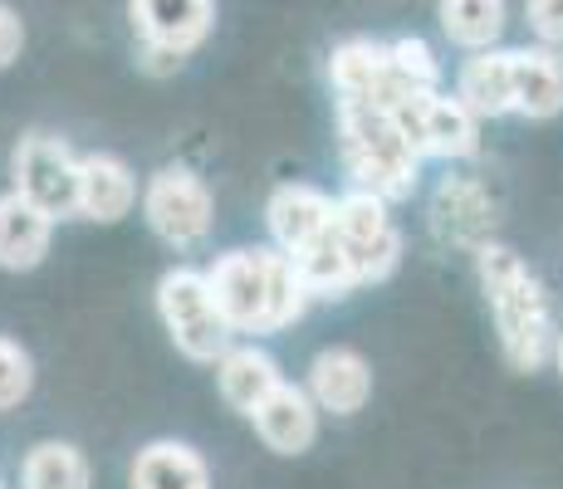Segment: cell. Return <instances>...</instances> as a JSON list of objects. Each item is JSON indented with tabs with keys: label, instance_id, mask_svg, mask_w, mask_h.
Masks as SVG:
<instances>
[{
	"label": "cell",
	"instance_id": "1",
	"mask_svg": "<svg viewBox=\"0 0 563 489\" xmlns=\"http://www.w3.org/2000/svg\"><path fill=\"white\" fill-rule=\"evenodd\" d=\"M206 279H211L216 309L235 333H279L305 319L313 299L285 249H231L206 269Z\"/></svg>",
	"mask_w": 563,
	"mask_h": 489
},
{
	"label": "cell",
	"instance_id": "2",
	"mask_svg": "<svg viewBox=\"0 0 563 489\" xmlns=\"http://www.w3.org/2000/svg\"><path fill=\"white\" fill-rule=\"evenodd\" d=\"M475 269H481L485 299H490L495 329H500L505 357L519 373H534L554 357V319H549V299L539 289V279L529 275V265L515 255L510 245L485 241L475 249Z\"/></svg>",
	"mask_w": 563,
	"mask_h": 489
},
{
	"label": "cell",
	"instance_id": "3",
	"mask_svg": "<svg viewBox=\"0 0 563 489\" xmlns=\"http://www.w3.org/2000/svg\"><path fill=\"white\" fill-rule=\"evenodd\" d=\"M339 147L353 187L377 191L387 201H402L417 187L421 152L393 123V113L377 103H339Z\"/></svg>",
	"mask_w": 563,
	"mask_h": 489
},
{
	"label": "cell",
	"instance_id": "4",
	"mask_svg": "<svg viewBox=\"0 0 563 489\" xmlns=\"http://www.w3.org/2000/svg\"><path fill=\"white\" fill-rule=\"evenodd\" d=\"M157 309L167 323L177 353H187L191 363H221L231 353L235 329L225 323V313L216 309V293L206 269H172L157 285Z\"/></svg>",
	"mask_w": 563,
	"mask_h": 489
},
{
	"label": "cell",
	"instance_id": "5",
	"mask_svg": "<svg viewBox=\"0 0 563 489\" xmlns=\"http://www.w3.org/2000/svg\"><path fill=\"white\" fill-rule=\"evenodd\" d=\"M333 235H339L343 255H349L358 285H377L397 269L402 259V235H397L393 215H387V196L353 187L333 205Z\"/></svg>",
	"mask_w": 563,
	"mask_h": 489
},
{
	"label": "cell",
	"instance_id": "6",
	"mask_svg": "<svg viewBox=\"0 0 563 489\" xmlns=\"http://www.w3.org/2000/svg\"><path fill=\"white\" fill-rule=\"evenodd\" d=\"M143 215L167 245L187 249L211 235L216 201L201 177H191V171H181V167H162L143 187Z\"/></svg>",
	"mask_w": 563,
	"mask_h": 489
},
{
	"label": "cell",
	"instance_id": "7",
	"mask_svg": "<svg viewBox=\"0 0 563 489\" xmlns=\"http://www.w3.org/2000/svg\"><path fill=\"white\" fill-rule=\"evenodd\" d=\"M15 191L30 196L54 221L79 215V157L54 133H30L15 147Z\"/></svg>",
	"mask_w": 563,
	"mask_h": 489
},
{
	"label": "cell",
	"instance_id": "8",
	"mask_svg": "<svg viewBox=\"0 0 563 489\" xmlns=\"http://www.w3.org/2000/svg\"><path fill=\"white\" fill-rule=\"evenodd\" d=\"M260 441L279 455H305L313 441H319V401L309 397L305 387L279 382L265 401L251 411Z\"/></svg>",
	"mask_w": 563,
	"mask_h": 489
},
{
	"label": "cell",
	"instance_id": "9",
	"mask_svg": "<svg viewBox=\"0 0 563 489\" xmlns=\"http://www.w3.org/2000/svg\"><path fill=\"white\" fill-rule=\"evenodd\" d=\"M143 45H167L191 54L216 25V0H128Z\"/></svg>",
	"mask_w": 563,
	"mask_h": 489
},
{
	"label": "cell",
	"instance_id": "10",
	"mask_svg": "<svg viewBox=\"0 0 563 489\" xmlns=\"http://www.w3.org/2000/svg\"><path fill=\"white\" fill-rule=\"evenodd\" d=\"M309 397L319 401V411L353 416V411H363L367 397H373V367H367L353 347H329V353H319L309 367Z\"/></svg>",
	"mask_w": 563,
	"mask_h": 489
},
{
	"label": "cell",
	"instance_id": "11",
	"mask_svg": "<svg viewBox=\"0 0 563 489\" xmlns=\"http://www.w3.org/2000/svg\"><path fill=\"white\" fill-rule=\"evenodd\" d=\"M456 98L471 108L475 118H505L519 108L515 98V49H475L461 64Z\"/></svg>",
	"mask_w": 563,
	"mask_h": 489
},
{
	"label": "cell",
	"instance_id": "12",
	"mask_svg": "<svg viewBox=\"0 0 563 489\" xmlns=\"http://www.w3.org/2000/svg\"><path fill=\"white\" fill-rule=\"evenodd\" d=\"M333 205H339L333 196H323L313 187H279L265 205V221H269L275 245L285 249V255H295V249H305L309 241H319V235L333 225Z\"/></svg>",
	"mask_w": 563,
	"mask_h": 489
},
{
	"label": "cell",
	"instance_id": "13",
	"mask_svg": "<svg viewBox=\"0 0 563 489\" xmlns=\"http://www.w3.org/2000/svg\"><path fill=\"white\" fill-rule=\"evenodd\" d=\"M54 215L40 211L30 196H0V269H35L49 255Z\"/></svg>",
	"mask_w": 563,
	"mask_h": 489
},
{
	"label": "cell",
	"instance_id": "14",
	"mask_svg": "<svg viewBox=\"0 0 563 489\" xmlns=\"http://www.w3.org/2000/svg\"><path fill=\"white\" fill-rule=\"evenodd\" d=\"M133 205H137V177L128 171V162L108 157V152L79 157V215L113 225Z\"/></svg>",
	"mask_w": 563,
	"mask_h": 489
},
{
	"label": "cell",
	"instance_id": "15",
	"mask_svg": "<svg viewBox=\"0 0 563 489\" xmlns=\"http://www.w3.org/2000/svg\"><path fill=\"white\" fill-rule=\"evenodd\" d=\"M216 382H221V397L231 411H241V416H251L260 401L269 397L285 377H279V363L269 353H260V347H231V353L216 363Z\"/></svg>",
	"mask_w": 563,
	"mask_h": 489
},
{
	"label": "cell",
	"instance_id": "16",
	"mask_svg": "<svg viewBox=\"0 0 563 489\" xmlns=\"http://www.w3.org/2000/svg\"><path fill=\"white\" fill-rule=\"evenodd\" d=\"M387 69H393V54H387V45H377V40H343L329 54V79L339 89V103H367V98L383 89Z\"/></svg>",
	"mask_w": 563,
	"mask_h": 489
},
{
	"label": "cell",
	"instance_id": "17",
	"mask_svg": "<svg viewBox=\"0 0 563 489\" xmlns=\"http://www.w3.org/2000/svg\"><path fill=\"white\" fill-rule=\"evenodd\" d=\"M133 489H211V470L191 445L153 441L133 460Z\"/></svg>",
	"mask_w": 563,
	"mask_h": 489
},
{
	"label": "cell",
	"instance_id": "18",
	"mask_svg": "<svg viewBox=\"0 0 563 489\" xmlns=\"http://www.w3.org/2000/svg\"><path fill=\"white\" fill-rule=\"evenodd\" d=\"M515 98L525 118L563 113V59L554 49H515Z\"/></svg>",
	"mask_w": 563,
	"mask_h": 489
},
{
	"label": "cell",
	"instance_id": "19",
	"mask_svg": "<svg viewBox=\"0 0 563 489\" xmlns=\"http://www.w3.org/2000/svg\"><path fill=\"white\" fill-rule=\"evenodd\" d=\"M481 118L461 103L456 93H431L427 103V157H471L481 147Z\"/></svg>",
	"mask_w": 563,
	"mask_h": 489
},
{
	"label": "cell",
	"instance_id": "20",
	"mask_svg": "<svg viewBox=\"0 0 563 489\" xmlns=\"http://www.w3.org/2000/svg\"><path fill=\"white\" fill-rule=\"evenodd\" d=\"M289 259H295L299 279L309 285L313 299H343L349 289H358V275H353V265H349V255H343L333 225L319 235V241H309L305 249H295Z\"/></svg>",
	"mask_w": 563,
	"mask_h": 489
},
{
	"label": "cell",
	"instance_id": "21",
	"mask_svg": "<svg viewBox=\"0 0 563 489\" xmlns=\"http://www.w3.org/2000/svg\"><path fill=\"white\" fill-rule=\"evenodd\" d=\"M20 485L25 489H89V460L84 451H74L69 441H40L20 465Z\"/></svg>",
	"mask_w": 563,
	"mask_h": 489
},
{
	"label": "cell",
	"instance_id": "22",
	"mask_svg": "<svg viewBox=\"0 0 563 489\" xmlns=\"http://www.w3.org/2000/svg\"><path fill=\"white\" fill-rule=\"evenodd\" d=\"M441 30L461 49H490L505 35V0H441Z\"/></svg>",
	"mask_w": 563,
	"mask_h": 489
},
{
	"label": "cell",
	"instance_id": "23",
	"mask_svg": "<svg viewBox=\"0 0 563 489\" xmlns=\"http://www.w3.org/2000/svg\"><path fill=\"white\" fill-rule=\"evenodd\" d=\"M437 215H441V225L451 231V241H481V231L490 225V205H485V196L471 187V181H446L437 196ZM485 245V241H481ZM475 245V249H481Z\"/></svg>",
	"mask_w": 563,
	"mask_h": 489
},
{
	"label": "cell",
	"instance_id": "24",
	"mask_svg": "<svg viewBox=\"0 0 563 489\" xmlns=\"http://www.w3.org/2000/svg\"><path fill=\"white\" fill-rule=\"evenodd\" d=\"M387 54H393V69L417 84V89H441V64H437V54H431L427 40H417V35L393 40Z\"/></svg>",
	"mask_w": 563,
	"mask_h": 489
},
{
	"label": "cell",
	"instance_id": "25",
	"mask_svg": "<svg viewBox=\"0 0 563 489\" xmlns=\"http://www.w3.org/2000/svg\"><path fill=\"white\" fill-rule=\"evenodd\" d=\"M35 387V367H30V353L20 343L0 338V411H15L20 401Z\"/></svg>",
	"mask_w": 563,
	"mask_h": 489
},
{
	"label": "cell",
	"instance_id": "26",
	"mask_svg": "<svg viewBox=\"0 0 563 489\" xmlns=\"http://www.w3.org/2000/svg\"><path fill=\"white\" fill-rule=\"evenodd\" d=\"M529 25H534L539 40L549 45H563V0H529Z\"/></svg>",
	"mask_w": 563,
	"mask_h": 489
},
{
	"label": "cell",
	"instance_id": "27",
	"mask_svg": "<svg viewBox=\"0 0 563 489\" xmlns=\"http://www.w3.org/2000/svg\"><path fill=\"white\" fill-rule=\"evenodd\" d=\"M20 49H25V25H20V15L0 0V69H10V64L20 59Z\"/></svg>",
	"mask_w": 563,
	"mask_h": 489
},
{
	"label": "cell",
	"instance_id": "28",
	"mask_svg": "<svg viewBox=\"0 0 563 489\" xmlns=\"http://www.w3.org/2000/svg\"><path fill=\"white\" fill-rule=\"evenodd\" d=\"M554 367H559V373H563V338L554 343Z\"/></svg>",
	"mask_w": 563,
	"mask_h": 489
},
{
	"label": "cell",
	"instance_id": "29",
	"mask_svg": "<svg viewBox=\"0 0 563 489\" xmlns=\"http://www.w3.org/2000/svg\"><path fill=\"white\" fill-rule=\"evenodd\" d=\"M0 489H5V485H0Z\"/></svg>",
	"mask_w": 563,
	"mask_h": 489
}]
</instances>
